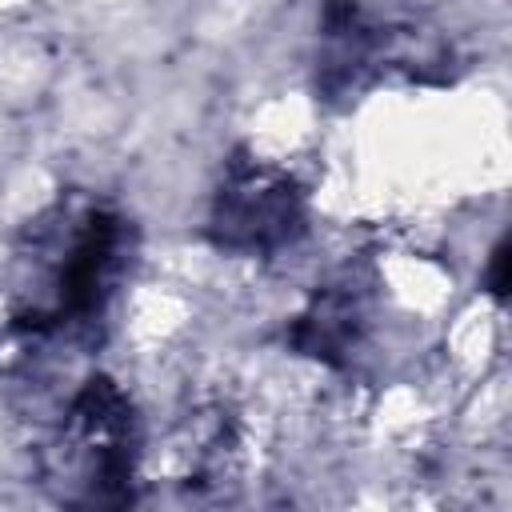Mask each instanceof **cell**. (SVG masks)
Returning <instances> with one entry per match:
<instances>
[{
    "instance_id": "6da1fadb",
    "label": "cell",
    "mask_w": 512,
    "mask_h": 512,
    "mask_svg": "<svg viewBox=\"0 0 512 512\" xmlns=\"http://www.w3.org/2000/svg\"><path fill=\"white\" fill-rule=\"evenodd\" d=\"M136 260L132 216L96 192H60L12 252L8 324L20 340H92Z\"/></svg>"
},
{
    "instance_id": "7a4b0ae2",
    "label": "cell",
    "mask_w": 512,
    "mask_h": 512,
    "mask_svg": "<svg viewBox=\"0 0 512 512\" xmlns=\"http://www.w3.org/2000/svg\"><path fill=\"white\" fill-rule=\"evenodd\" d=\"M456 48L412 4L396 0H320L316 20V96L356 104L384 84H452Z\"/></svg>"
},
{
    "instance_id": "3957f363",
    "label": "cell",
    "mask_w": 512,
    "mask_h": 512,
    "mask_svg": "<svg viewBox=\"0 0 512 512\" xmlns=\"http://www.w3.org/2000/svg\"><path fill=\"white\" fill-rule=\"evenodd\" d=\"M140 456L144 432L132 396L96 372L72 392L48 440V484L76 508H128L140 496Z\"/></svg>"
},
{
    "instance_id": "277c9868",
    "label": "cell",
    "mask_w": 512,
    "mask_h": 512,
    "mask_svg": "<svg viewBox=\"0 0 512 512\" xmlns=\"http://www.w3.org/2000/svg\"><path fill=\"white\" fill-rule=\"evenodd\" d=\"M308 232V188L292 168L236 148L208 196L204 240L236 260H272Z\"/></svg>"
},
{
    "instance_id": "5b68a950",
    "label": "cell",
    "mask_w": 512,
    "mask_h": 512,
    "mask_svg": "<svg viewBox=\"0 0 512 512\" xmlns=\"http://www.w3.org/2000/svg\"><path fill=\"white\" fill-rule=\"evenodd\" d=\"M376 304H380V288L372 264L348 260L308 292L304 308L284 328V344L296 356L348 372L372 340Z\"/></svg>"
},
{
    "instance_id": "8992f818",
    "label": "cell",
    "mask_w": 512,
    "mask_h": 512,
    "mask_svg": "<svg viewBox=\"0 0 512 512\" xmlns=\"http://www.w3.org/2000/svg\"><path fill=\"white\" fill-rule=\"evenodd\" d=\"M484 288H488L496 300L508 296V240H500V244L492 248L488 268H484Z\"/></svg>"
}]
</instances>
